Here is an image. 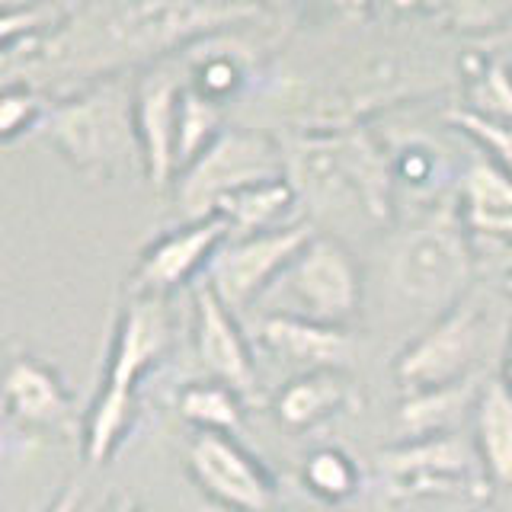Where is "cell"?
<instances>
[{"label": "cell", "mask_w": 512, "mask_h": 512, "mask_svg": "<svg viewBox=\"0 0 512 512\" xmlns=\"http://www.w3.org/2000/svg\"><path fill=\"white\" fill-rule=\"evenodd\" d=\"M256 4H87L74 7L52 36L29 48L23 71L119 77L122 68L151 61L170 48L256 20ZM13 61V58H10Z\"/></svg>", "instance_id": "6da1fadb"}, {"label": "cell", "mask_w": 512, "mask_h": 512, "mask_svg": "<svg viewBox=\"0 0 512 512\" xmlns=\"http://www.w3.org/2000/svg\"><path fill=\"white\" fill-rule=\"evenodd\" d=\"M288 180L298 199L311 202L317 212L359 208L375 224L394 218V170L391 151L362 128H324L301 135L285 151Z\"/></svg>", "instance_id": "7a4b0ae2"}, {"label": "cell", "mask_w": 512, "mask_h": 512, "mask_svg": "<svg viewBox=\"0 0 512 512\" xmlns=\"http://www.w3.org/2000/svg\"><path fill=\"white\" fill-rule=\"evenodd\" d=\"M173 333L164 298L128 295L106 359L103 388L84 416V458L93 468L119 452L138 420V388L170 352Z\"/></svg>", "instance_id": "3957f363"}, {"label": "cell", "mask_w": 512, "mask_h": 512, "mask_svg": "<svg viewBox=\"0 0 512 512\" xmlns=\"http://www.w3.org/2000/svg\"><path fill=\"white\" fill-rule=\"evenodd\" d=\"M39 135L87 180L109 183L132 167L144 170L135 125V84H128L122 74L93 80L68 100L48 106Z\"/></svg>", "instance_id": "277c9868"}, {"label": "cell", "mask_w": 512, "mask_h": 512, "mask_svg": "<svg viewBox=\"0 0 512 512\" xmlns=\"http://www.w3.org/2000/svg\"><path fill=\"white\" fill-rule=\"evenodd\" d=\"M391 272L400 295L423 308L445 314L468 298L477 250L461 202H439V208H432L397 247Z\"/></svg>", "instance_id": "5b68a950"}, {"label": "cell", "mask_w": 512, "mask_h": 512, "mask_svg": "<svg viewBox=\"0 0 512 512\" xmlns=\"http://www.w3.org/2000/svg\"><path fill=\"white\" fill-rule=\"evenodd\" d=\"M288 176L282 141L250 128H224L192 164L176 176L173 196L186 221H202L247 186Z\"/></svg>", "instance_id": "8992f818"}, {"label": "cell", "mask_w": 512, "mask_h": 512, "mask_svg": "<svg viewBox=\"0 0 512 512\" xmlns=\"http://www.w3.org/2000/svg\"><path fill=\"white\" fill-rule=\"evenodd\" d=\"M378 474L388 503L413 500H474L487 503L490 480L480 468L474 442L432 436L397 442L378 452Z\"/></svg>", "instance_id": "52a82bcc"}, {"label": "cell", "mask_w": 512, "mask_h": 512, "mask_svg": "<svg viewBox=\"0 0 512 512\" xmlns=\"http://www.w3.org/2000/svg\"><path fill=\"white\" fill-rule=\"evenodd\" d=\"M282 295L276 314L349 330L362 311V269L352 250L333 234H314L269 295Z\"/></svg>", "instance_id": "ba28073f"}, {"label": "cell", "mask_w": 512, "mask_h": 512, "mask_svg": "<svg viewBox=\"0 0 512 512\" xmlns=\"http://www.w3.org/2000/svg\"><path fill=\"white\" fill-rule=\"evenodd\" d=\"M484 314V301L468 295L452 311L439 314L423 336H416L394 362V378L404 394L452 388V384L474 378L471 368L480 352V336H484Z\"/></svg>", "instance_id": "9c48e42d"}, {"label": "cell", "mask_w": 512, "mask_h": 512, "mask_svg": "<svg viewBox=\"0 0 512 512\" xmlns=\"http://www.w3.org/2000/svg\"><path fill=\"white\" fill-rule=\"evenodd\" d=\"M314 234L317 231L311 221H295L279 231L231 237L218 250L202 282L231 311H240L256 298L269 295V288L282 279V272L295 263V256L308 247V240Z\"/></svg>", "instance_id": "30bf717a"}, {"label": "cell", "mask_w": 512, "mask_h": 512, "mask_svg": "<svg viewBox=\"0 0 512 512\" xmlns=\"http://www.w3.org/2000/svg\"><path fill=\"white\" fill-rule=\"evenodd\" d=\"M189 474L196 487L224 509L234 512H266L279 496L276 477L266 464L250 455L234 436L196 432L186 448Z\"/></svg>", "instance_id": "8fae6325"}, {"label": "cell", "mask_w": 512, "mask_h": 512, "mask_svg": "<svg viewBox=\"0 0 512 512\" xmlns=\"http://www.w3.org/2000/svg\"><path fill=\"white\" fill-rule=\"evenodd\" d=\"M228 240H231V228L218 215L202 221H186L183 228L160 234L141 250L132 276H128V295L167 298L176 288L205 276L218 250Z\"/></svg>", "instance_id": "7c38bea8"}, {"label": "cell", "mask_w": 512, "mask_h": 512, "mask_svg": "<svg viewBox=\"0 0 512 512\" xmlns=\"http://www.w3.org/2000/svg\"><path fill=\"white\" fill-rule=\"evenodd\" d=\"M186 84L167 68H151L135 80V125L144 157V180L154 192H167L176 183V132H180V103Z\"/></svg>", "instance_id": "4fadbf2b"}, {"label": "cell", "mask_w": 512, "mask_h": 512, "mask_svg": "<svg viewBox=\"0 0 512 512\" xmlns=\"http://www.w3.org/2000/svg\"><path fill=\"white\" fill-rule=\"evenodd\" d=\"M192 343H196V359L212 381L228 384L240 394H253L256 388V365L244 330H240L234 311L224 304L205 282L192 292Z\"/></svg>", "instance_id": "5bb4252c"}, {"label": "cell", "mask_w": 512, "mask_h": 512, "mask_svg": "<svg viewBox=\"0 0 512 512\" xmlns=\"http://www.w3.org/2000/svg\"><path fill=\"white\" fill-rule=\"evenodd\" d=\"M4 413L23 432H77L74 394L61 375L36 356H16L4 381Z\"/></svg>", "instance_id": "9a60e30c"}, {"label": "cell", "mask_w": 512, "mask_h": 512, "mask_svg": "<svg viewBox=\"0 0 512 512\" xmlns=\"http://www.w3.org/2000/svg\"><path fill=\"white\" fill-rule=\"evenodd\" d=\"M356 407H359V391L343 368L301 372L292 381H285L276 400H272L276 420L292 432L314 429L340 413H352Z\"/></svg>", "instance_id": "2e32d148"}, {"label": "cell", "mask_w": 512, "mask_h": 512, "mask_svg": "<svg viewBox=\"0 0 512 512\" xmlns=\"http://www.w3.org/2000/svg\"><path fill=\"white\" fill-rule=\"evenodd\" d=\"M260 340L276 356L304 365V372H314V368H343L346 372L352 352H356L349 330L314 324V320L292 314L263 317Z\"/></svg>", "instance_id": "e0dca14e"}, {"label": "cell", "mask_w": 512, "mask_h": 512, "mask_svg": "<svg viewBox=\"0 0 512 512\" xmlns=\"http://www.w3.org/2000/svg\"><path fill=\"white\" fill-rule=\"evenodd\" d=\"M480 388L484 384H477V378H468L461 384H452V388L404 394V400L397 404L394 432L400 436V442L455 436V426L468 416V410L477 407Z\"/></svg>", "instance_id": "ac0fdd59"}, {"label": "cell", "mask_w": 512, "mask_h": 512, "mask_svg": "<svg viewBox=\"0 0 512 512\" xmlns=\"http://www.w3.org/2000/svg\"><path fill=\"white\" fill-rule=\"evenodd\" d=\"M474 452L490 487H512V391L503 378L484 381L474 407Z\"/></svg>", "instance_id": "d6986e66"}, {"label": "cell", "mask_w": 512, "mask_h": 512, "mask_svg": "<svg viewBox=\"0 0 512 512\" xmlns=\"http://www.w3.org/2000/svg\"><path fill=\"white\" fill-rule=\"evenodd\" d=\"M228 32L202 39L205 48L202 52H192L189 64H186L189 68L186 84L215 106H224L231 96L240 93V87L247 84L250 64H253V55L247 52V45L228 39Z\"/></svg>", "instance_id": "ffe728a7"}, {"label": "cell", "mask_w": 512, "mask_h": 512, "mask_svg": "<svg viewBox=\"0 0 512 512\" xmlns=\"http://www.w3.org/2000/svg\"><path fill=\"white\" fill-rule=\"evenodd\" d=\"M298 205V192L288 176L260 186H247L218 205V218L231 228V237H250L288 228V215Z\"/></svg>", "instance_id": "44dd1931"}, {"label": "cell", "mask_w": 512, "mask_h": 512, "mask_svg": "<svg viewBox=\"0 0 512 512\" xmlns=\"http://www.w3.org/2000/svg\"><path fill=\"white\" fill-rule=\"evenodd\" d=\"M464 106L480 119L512 125V68L490 52H468L461 58Z\"/></svg>", "instance_id": "7402d4cb"}, {"label": "cell", "mask_w": 512, "mask_h": 512, "mask_svg": "<svg viewBox=\"0 0 512 512\" xmlns=\"http://www.w3.org/2000/svg\"><path fill=\"white\" fill-rule=\"evenodd\" d=\"M176 410L189 426H196V432L237 439V432L244 429V394L212 378L189 381L176 397Z\"/></svg>", "instance_id": "603a6c76"}, {"label": "cell", "mask_w": 512, "mask_h": 512, "mask_svg": "<svg viewBox=\"0 0 512 512\" xmlns=\"http://www.w3.org/2000/svg\"><path fill=\"white\" fill-rule=\"evenodd\" d=\"M458 202L468 221H490L512 215V173L487 154L474 157L461 173Z\"/></svg>", "instance_id": "cb8c5ba5"}, {"label": "cell", "mask_w": 512, "mask_h": 512, "mask_svg": "<svg viewBox=\"0 0 512 512\" xmlns=\"http://www.w3.org/2000/svg\"><path fill=\"white\" fill-rule=\"evenodd\" d=\"M301 477H304V484H308V490L330 506L349 500L362 484L359 464L336 445H324V448H317V452H311L308 461H304Z\"/></svg>", "instance_id": "d4e9b609"}, {"label": "cell", "mask_w": 512, "mask_h": 512, "mask_svg": "<svg viewBox=\"0 0 512 512\" xmlns=\"http://www.w3.org/2000/svg\"><path fill=\"white\" fill-rule=\"evenodd\" d=\"M221 132H224V128H221V106L208 103L205 96H199L196 90L186 84L183 103H180V132H176V164H180V173ZM180 173H176V176H180Z\"/></svg>", "instance_id": "484cf974"}, {"label": "cell", "mask_w": 512, "mask_h": 512, "mask_svg": "<svg viewBox=\"0 0 512 512\" xmlns=\"http://www.w3.org/2000/svg\"><path fill=\"white\" fill-rule=\"evenodd\" d=\"M45 116L48 106L26 80H7L0 93V141L10 144L26 132H39Z\"/></svg>", "instance_id": "4316f807"}, {"label": "cell", "mask_w": 512, "mask_h": 512, "mask_svg": "<svg viewBox=\"0 0 512 512\" xmlns=\"http://www.w3.org/2000/svg\"><path fill=\"white\" fill-rule=\"evenodd\" d=\"M445 122L455 125L458 132L468 135L477 144V148H480V154H487L503 170L512 173V125H500V122L480 119V116H474V112L461 109V106L448 109L445 112Z\"/></svg>", "instance_id": "83f0119b"}, {"label": "cell", "mask_w": 512, "mask_h": 512, "mask_svg": "<svg viewBox=\"0 0 512 512\" xmlns=\"http://www.w3.org/2000/svg\"><path fill=\"white\" fill-rule=\"evenodd\" d=\"M391 170H394V183L400 186H413L423 189L439 176V151L432 144L423 141H400L397 148L391 151Z\"/></svg>", "instance_id": "f1b7e54d"}, {"label": "cell", "mask_w": 512, "mask_h": 512, "mask_svg": "<svg viewBox=\"0 0 512 512\" xmlns=\"http://www.w3.org/2000/svg\"><path fill=\"white\" fill-rule=\"evenodd\" d=\"M477 260L487 256L490 263L506 269V276L512 279V215L506 218H490V221H468Z\"/></svg>", "instance_id": "f546056e"}, {"label": "cell", "mask_w": 512, "mask_h": 512, "mask_svg": "<svg viewBox=\"0 0 512 512\" xmlns=\"http://www.w3.org/2000/svg\"><path fill=\"white\" fill-rule=\"evenodd\" d=\"M80 496H84V490H80V480H71V484L64 487V490L55 496V500L45 506V512H77Z\"/></svg>", "instance_id": "4dcf8cb0"}, {"label": "cell", "mask_w": 512, "mask_h": 512, "mask_svg": "<svg viewBox=\"0 0 512 512\" xmlns=\"http://www.w3.org/2000/svg\"><path fill=\"white\" fill-rule=\"evenodd\" d=\"M100 512H141V506L132 500V496L116 493V496H109V503H106Z\"/></svg>", "instance_id": "1f68e13d"}, {"label": "cell", "mask_w": 512, "mask_h": 512, "mask_svg": "<svg viewBox=\"0 0 512 512\" xmlns=\"http://www.w3.org/2000/svg\"><path fill=\"white\" fill-rule=\"evenodd\" d=\"M503 384L512 391V330H509V343H506V356H503V372H500Z\"/></svg>", "instance_id": "d6a6232c"}, {"label": "cell", "mask_w": 512, "mask_h": 512, "mask_svg": "<svg viewBox=\"0 0 512 512\" xmlns=\"http://www.w3.org/2000/svg\"><path fill=\"white\" fill-rule=\"evenodd\" d=\"M487 512H496V509H493V506H487Z\"/></svg>", "instance_id": "836d02e7"}, {"label": "cell", "mask_w": 512, "mask_h": 512, "mask_svg": "<svg viewBox=\"0 0 512 512\" xmlns=\"http://www.w3.org/2000/svg\"><path fill=\"white\" fill-rule=\"evenodd\" d=\"M509 292H512V285H509Z\"/></svg>", "instance_id": "e575fe53"}, {"label": "cell", "mask_w": 512, "mask_h": 512, "mask_svg": "<svg viewBox=\"0 0 512 512\" xmlns=\"http://www.w3.org/2000/svg\"><path fill=\"white\" fill-rule=\"evenodd\" d=\"M314 512H317V509H314Z\"/></svg>", "instance_id": "d590c367"}]
</instances>
